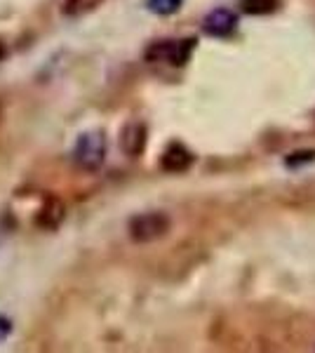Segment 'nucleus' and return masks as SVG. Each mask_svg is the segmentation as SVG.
<instances>
[{"label": "nucleus", "instance_id": "nucleus-1", "mask_svg": "<svg viewBox=\"0 0 315 353\" xmlns=\"http://www.w3.org/2000/svg\"><path fill=\"white\" fill-rule=\"evenodd\" d=\"M106 161V137L101 130L83 132L73 144V163L85 172H96Z\"/></svg>", "mask_w": 315, "mask_h": 353}, {"label": "nucleus", "instance_id": "nucleus-2", "mask_svg": "<svg viewBox=\"0 0 315 353\" xmlns=\"http://www.w3.org/2000/svg\"><path fill=\"white\" fill-rule=\"evenodd\" d=\"M170 229H172V219L165 212H141L136 217H132L128 224L130 238L139 245L160 241V238L167 236Z\"/></svg>", "mask_w": 315, "mask_h": 353}, {"label": "nucleus", "instance_id": "nucleus-3", "mask_svg": "<svg viewBox=\"0 0 315 353\" xmlns=\"http://www.w3.org/2000/svg\"><path fill=\"white\" fill-rule=\"evenodd\" d=\"M196 38H184V41H158L146 48V61L151 64H172V66H184L191 59L193 50H196Z\"/></svg>", "mask_w": 315, "mask_h": 353}, {"label": "nucleus", "instance_id": "nucleus-4", "mask_svg": "<svg viewBox=\"0 0 315 353\" xmlns=\"http://www.w3.org/2000/svg\"><path fill=\"white\" fill-rule=\"evenodd\" d=\"M148 144V128L141 121H130L125 123V128L120 130V149L125 156L136 158L146 151Z\"/></svg>", "mask_w": 315, "mask_h": 353}, {"label": "nucleus", "instance_id": "nucleus-5", "mask_svg": "<svg viewBox=\"0 0 315 353\" xmlns=\"http://www.w3.org/2000/svg\"><path fill=\"white\" fill-rule=\"evenodd\" d=\"M236 28H238V14H233L226 8L212 10L203 19V31L212 38H228L236 33Z\"/></svg>", "mask_w": 315, "mask_h": 353}, {"label": "nucleus", "instance_id": "nucleus-6", "mask_svg": "<svg viewBox=\"0 0 315 353\" xmlns=\"http://www.w3.org/2000/svg\"><path fill=\"white\" fill-rule=\"evenodd\" d=\"M193 163H196V156H193V151H188L184 144H170L167 149H165L163 158H160V168L172 174L186 172V170H191Z\"/></svg>", "mask_w": 315, "mask_h": 353}, {"label": "nucleus", "instance_id": "nucleus-7", "mask_svg": "<svg viewBox=\"0 0 315 353\" xmlns=\"http://www.w3.org/2000/svg\"><path fill=\"white\" fill-rule=\"evenodd\" d=\"M66 217V210H64V203L59 201V198H54V196H50L48 201H45V205L40 208V212H38V226H43V229H48V231H52L57 229V226L64 221Z\"/></svg>", "mask_w": 315, "mask_h": 353}, {"label": "nucleus", "instance_id": "nucleus-8", "mask_svg": "<svg viewBox=\"0 0 315 353\" xmlns=\"http://www.w3.org/2000/svg\"><path fill=\"white\" fill-rule=\"evenodd\" d=\"M240 8L245 14L252 17H263V14H273L280 8V0H240Z\"/></svg>", "mask_w": 315, "mask_h": 353}, {"label": "nucleus", "instance_id": "nucleus-9", "mask_svg": "<svg viewBox=\"0 0 315 353\" xmlns=\"http://www.w3.org/2000/svg\"><path fill=\"white\" fill-rule=\"evenodd\" d=\"M101 3H104V0H64L61 12L66 17H83V14L94 12Z\"/></svg>", "mask_w": 315, "mask_h": 353}, {"label": "nucleus", "instance_id": "nucleus-10", "mask_svg": "<svg viewBox=\"0 0 315 353\" xmlns=\"http://www.w3.org/2000/svg\"><path fill=\"white\" fill-rule=\"evenodd\" d=\"M181 3H184V0H148L146 8L151 10L153 14L167 17V14L179 12V10H181Z\"/></svg>", "mask_w": 315, "mask_h": 353}, {"label": "nucleus", "instance_id": "nucleus-11", "mask_svg": "<svg viewBox=\"0 0 315 353\" xmlns=\"http://www.w3.org/2000/svg\"><path fill=\"white\" fill-rule=\"evenodd\" d=\"M315 161V149L311 151H296V153H292V156L285 158V165L287 168H299V165H308V163H313Z\"/></svg>", "mask_w": 315, "mask_h": 353}, {"label": "nucleus", "instance_id": "nucleus-12", "mask_svg": "<svg viewBox=\"0 0 315 353\" xmlns=\"http://www.w3.org/2000/svg\"><path fill=\"white\" fill-rule=\"evenodd\" d=\"M10 332H12V323H10L8 318L0 316V344H3V341L10 337Z\"/></svg>", "mask_w": 315, "mask_h": 353}, {"label": "nucleus", "instance_id": "nucleus-13", "mask_svg": "<svg viewBox=\"0 0 315 353\" xmlns=\"http://www.w3.org/2000/svg\"><path fill=\"white\" fill-rule=\"evenodd\" d=\"M5 57V50H3V45H0V59H3Z\"/></svg>", "mask_w": 315, "mask_h": 353}]
</instances>
